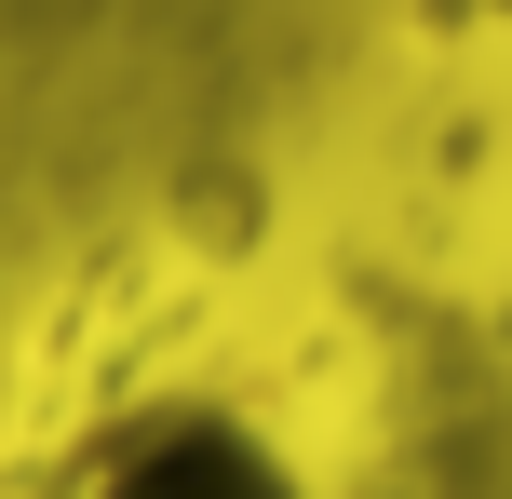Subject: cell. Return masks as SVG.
<instances>
[{
    "label": "cell",
    "instance_id": "1",
    "mask_svg": "<svg viewBox=\"0 0 512 499\" xmlns=\"http://www.w3.org/2000/svg\"><path fill=\"white\" fill-rule=\"evenodd\" d=\"M27 499H310V473L230 392H122L41 459Z\"/></svg>",
    "mask_w": 512,
    "mask_h": 499
},
{
    "label": "cell",
    "instance_id": "2",
    "mask_svg": "<svg viewBox=\"0 0 512 499\" xmlns=\"http://www.w3.org/2000/svg\"><path fill=\"white\" fill-rule=\"evenodd\" d=\"M472 14H499V27H512V0H472Z\"/></svg>",
    "mask_w": 512,
    "mask_h": 499
}]
</instances>
